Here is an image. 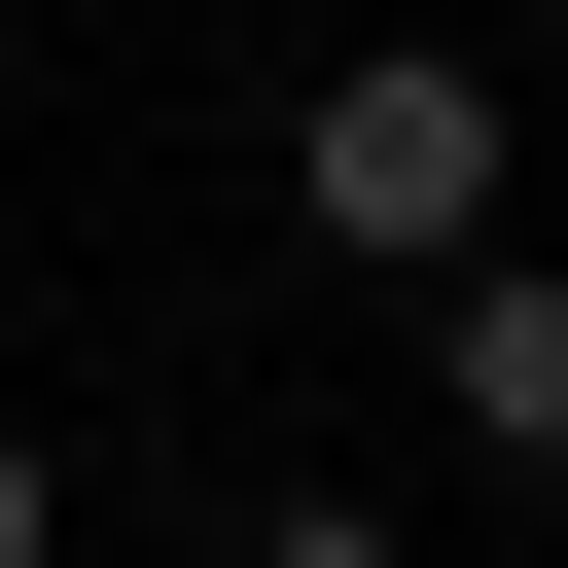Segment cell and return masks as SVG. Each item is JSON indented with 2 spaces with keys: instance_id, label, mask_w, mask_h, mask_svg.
Returning a JSON list of instances; mask_svg holds the SVG:
<instances>
[{
  "instance_id": "cell-1",
  "label": "cell",
  "mask_w": 568,
  "mask_h": 568,
  "mask_svg": "<svg viewBox=\"0 0 568 568\" xmlns=\"http://www.w3.org/2000/svg\"><path fill=\"white\" fill-rule=\"evenodd\" d=\"M284 213H320L355 284H462V248H497V71H462V36H320V71H284Z\"/></svg>"
},
{
  "instance_id": "cell-2",
  "label": "cell",
  "mask_w": 568,
  "mask_h": 568,
  "mask_svg": "<svg viewBox=\"0 0 568 568\" xmlns=\"http://www.w3.org/2000/svg\"><path fill=\"white\" fill-rule=\"evenodd\" d=\"M426 426H462L497 497H568V248H462V284H426Z\"/></svg>"
},
{
  "instance_id": "cell-3",
  "label": "cell",
  "mask_w": 568,
  "mask_h": 568,
  "mask_svg": "<svg viewBox=\"0 0 568 568\" xmlns=\"http://www.w3.org/2000/svg\"><path fill=\"white\" fill-rule=\"evenodd\" d=\"M248 568H390V497H248Z\"/></svg>"
},
{
  "instance_id": "cell-4",
  "label": "cell",
  "mask_w": 568,
  "mask_h": 568,
  "mask_svg": "<svg viewBox=\"0 0 568 568\" xmlns=\"http://www.w3.org/2000/svg\"><path fill=\"white\" fill-rule=\"evenodd\" d=\"M0 568H71V462H36V426H0Z\"/></svg>"
}]
</instances>
